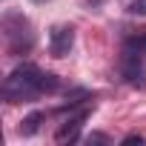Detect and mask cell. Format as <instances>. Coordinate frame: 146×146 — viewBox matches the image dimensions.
Returning <instances> with one entry per match:
<instances>
[{"mask_svg": "<svg viewBox=\"0 0 146 146\" xmlns=\"http://www.w3.org/2000/svg\"><path fill=\"white\" fill-rule=\"evenodd\" d=\"M60 89V78L52 72H43L35 63H20L9 72V78L0 86L6 103H32L40 95H52Z\"/></svg>", "mask_w": 146, "mask_h": 146, "instance_id": "cell-1", "label": "cell"}, {"mask_svg": "<svg viewBox=\"0 0 146 146\" xmlns=\"http://www.w3.org/2000/svg\"><path fill=\"white\" fill-rule=\"evenodd\" d=\"M3 40L12 57H23L35 49V29L26 15L20 12H6L3 15Z\"/></svg>", "mask_w": 146, "mask_h": 146, "instance_id": "cell-2", "label": "cell"}, {"mask_svg": "<svg viewBox=\"0 0 146 146\" xmlns=\"http://www.w3.org/2000/svg\"><path fill=\"white\" fill-rule=\"evenodd\" d=\"M120 78H123V83H129L132 89H146V69H143V63H140V54L123 52Z\"/></svg>", "mask_w": 146, "mask_h": 146, "instance_id": "cell-3", "label": "cell"}, {"mask_svg": "<svg viewBox=\"0 0 146 146\" xmlns=\"http://www.w3.org/2000/svg\"><path fill=\"white\" fill-rule=\"evenodd\" d=\"M89 115H92V109H89V106H83V109H78L75 115H69V117L63 120V126L57 129V135H54V140H57V143H66V140H78V135H80V129H83V123L89 120Z\"/></svg>", "mask_w": 146, "mask_h": 146, "instance_id": "cell-4", "label": "cell"}, {"mask_svg": "<svg viewBox=\"0 0 146 146\" xmlns=\"http://www.w3.org/2000/svg\"><path fill=\"white\" fill-rule=\"evenodd\" d=\"M75 46V29L72 26H54L49 32V52L54 57H66Z\"/></svg>", "mask_w": 146, "mask_h": 146, "instance_id": "cell-5", "label": "cell"}, {"mask_svg": "<svg viewBox=\"0 0 146 146\" xmlns=\"http://www.w3.org/2000/svg\"><path fill=\"white\" fill-rule=\"evenodd\" d=\"M46 120V112H32V115H26L23 120H20V135L23 137H32V135H37L40 132V123Z\"/></svg>", "mask_w": 146, "mask_h": 146, "instance_id": "cell-6", "label": "cell"}, {"mask_svg": "<svg viewBox=\"0 0 146 146\" xmlns=\"http://www.w3.org/2000/svg\"><path fill=\"white\" fill-rule=\"evenodd\" d=\"M126 52H135V54H146V35H140V37H132V40L126 43Z\"/></svg>", "mask_w": 146, "mask_h": 146, "instance_id": "cell-7", "label": "cell"}, {"mask_svg": "<svg viewBox=\"0 0 146 146\" xmlns=\"http://www.w3.org/2000/svg\"><path fill=\"white\" fill-rule=\"evenodd\" d=\"M126 12L135 15V17H146V0H129Z\"/></svg>", "mask_w": 146, "mask_h": 146, "instance_id": "cell-8", "label": "cell"}, {"mask_svg": "<svg viewBox=\"0 0 146 146\" xmlns=\"http://www.w3.org/2000/svg\"><path fill=\"white\" fill-rule=\"evenodd\" d=\"M135 143L140 146V143H146V137H143V135H126V137H123V146H135Z\"/></svg>", "mask_w": 146, "mask_h": 146, "instance_id": "cell-9", "label": "cell"}, {"mask_svg": "<svg viewBox=\"0 0 146 146\" xmlns=\"http://www.w3.org/2000/svg\"><path fill=\"white\" fill-rule=\"evenodd\" d=\"M86 140H89V143H109V137H106V135H100V132H92Z\"/></svg>", "mask_w": 146, "mask_h": 146, "instance_id": "cell-10", "label": "cell"}, {"mask_svg": "<svg viewBox=\"0 0 146 146\" xmlns=\"http://www.w3.org/2000/svg\"><path fill=\"white\" fill-rule=\"evenodd\" d=\"M32 3H46V0H32Z\"/></svg>", "mask_w": 146, "mask_h": 146, "instance_id": "cell-11", "label": "cell"}]
</instances>
